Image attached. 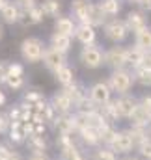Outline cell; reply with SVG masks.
Wrapping results in <instances>:
<instances>
[{"instance_id":"cell-1","label":"cell","mask_w":151,"mask_h":160,"mask_svg":"<svg viewBox=\"0 0 151 160\" xmlns=\"http://www.w3.org/2000/svg\"><path fill=\"white\" fill-rule=\"evenodd\" d=\"M21 54L28 63H38L43 56V41L39 38H26L21 43Z\"/></svg>"},{"instance_id":"cell-33","label":"cell","mask_w":151,"mask_h":160,"mask_svg":"<svg viewBox=\"0 0 151 160\" xmlns=\"http://www.w3.org/2000/svg\"><path fill=\"white\" fill-rule=\"evenodd\" d=\"M142 155L148 157V158H151V142H148V140L142 142Z\"/></svg>"},{"instance_id":"cell-4","label":"cell","mask_w":151,"mask_h":160,"mask_svg":"<svg viewBox=\"0 0 151 160\" xmlns=\"http://www.w3.org/2000/svg\"><path fill=\"white\" fill-rule=\"evenodd\" d=\"M80 62L86 67H90V69L99 67L103 63V52H101V48L95 47V45H86L82 48V52H80Z\"/></svg>"},{"instance_id":"cell-43","label":"cell","mask_w":151,"mask_h":160,"mask_svg":"<svg viewBox=\"0 0 151 160\" xmlns=\"http://www.w3.org/2000/svg\"><path fill=\"white\" fill-rule=\"evenodd\" d=\"M2 36H4V28H2V24H0V39H2Z\"/></svg>"},{"instance_id":"cell-25","label":"cell","mask_w":151,"mask_h":160,"mask_svg":"<svg viewBox=\"0 0 151 160\" xmlns=\"http://www.w3.org/2000/svg\"><path fill=\"white\" fill-rule=\"evenodd\" d=\"M131 119H133V123H134L136 127H144V125L151 119V116L144 110V108H142V106H138V104H136V106H134V110H133V114H131Z\"/></svg>"},{"instance_id":"cell-27","label":"cell","mask_w":151,"mask_h":160,"mask_svg":"<svg viewBox=\"0 0 151 160\" xmlns=\"http://www.w3.org/2000/svg\"><path fill=\"white\" fill-rule=\"evenodd\" d=\"M80 132H82V138H84V142H88V143H97L101 138H99V132L93 128V127H84V128H80Z\"/></svg>"},{"instance_id":"cell-12","label":"cell","mask_w":151,"mask_h":160,"mask_svg":"<svg viewBox=\"0 0 151 160\" xmlns=\"http://www.w3.org/2000/svg\"><path fill=\"white\" fill-rule=\"evenodd\" d=\"M110 143H112V149L117 151V153H129L131 147H133V140L127 132H119V134L116 132V136H114V140Z\"/></svg>"},{"instance_id":"cell-13","label":"cell","mask_w":151,"mask_h":160,"mask_svg":"<svg viewBox=\"0 0 151 160\" xmlns=\"http://www.w3.org/2000/svg\"><path fill=\"white\" fill-rule=\"evenodd\" d=\"M86 22L90 24V26H103L105 22H107V17L103 15V11L99 9V6L97 4H88V19H86Z\"/></svg>"},{"instance_id":"cell-2","label":"cell","mask_w":151,"mask_h":160,"mask_svg":"<svg viewBox=\"0 0 151 160\" xmlns=\"http://www.w3.org/2000/svg\"><path fill=\"white\" fill-rule=\"evenodd\" d=\"M131 86H133V77L127 73V71H123V69H116L112 75H110V91H117V93H121V95H125L129 89H131Z\"/></svg>"},{"instance_id":"cell-14","label":"cell","mask_w":151,"mask_h":160,"mask_svg":"<svg viewBox=\"0 0 151 160\" xmlns=\"http://www.w3.org/2000/svg\"><path fill=\"white\" fill-rule=\"evenodd\" d=\"M114 102H116V110H117V116L119 118H131V114H133V110L136 106L134 99L133 97H127V95H123L121 99H117Z\"/></svg>"},{"instance_id":"cell-31","label":"cell","mask_w":151,"mask_h":160,"mask_svg":"<svg viewBox=\"0 0 151 160\" xmlns=\"http://www.w3.org/2000/svg\"><path fill=\"white\" fill-rule=\"evenodd\" d=\"M6 84L9 86V88H13V89H19L21 86H23V77H8L6 75Z\"/></svg>"},{"instance_id":"cell-5","label":"cell","mask_w":151,"mask_h":160,"mask_svg":"<svg viewBox=\"0 0 151 160\" xmlns=\"http://www.w3.org/2000/svg\"><path fill=\"white\" fill-rule=\"evenodd\" d=\"M103 62H107L108 65H112L116 69H121L123 65H127V48L112 47L110 50H107L103 54Z\"/></svg>"},{"instance_id":"cell-26","label":"cell","mask_w":151,"mask_h":160,"mask_svg":"<svg viewBox=\"0 0 151 160\" xmlns=\"http://www.w3.org/2000/svg\"><path fill=\"white\" fill-rule=\"evenodd\" d=\"M62 93H65V95H67V97L71 99V102H78V101H80L82 97H84V95H82V91H80V88L76 86L75 82L67 84V86H65V89H64Z\"/></svg>"},{"instance_id":"cell-44","label":"cell","mask_w":151,"mask_h":160,"mask_svg":"<svg viewBox=\"0 0 151 160\" xmlns=\"http://www.w3.org/2000/svg\"><path fill=\"white\" fill-rule=\"evenodd\" d=\"M6 2H8V0H0V9H2V6H4Z\"/></svg>"},{"instance_id":"cell-11","label":"cell","mask_w":151,"mask_h":160,"mask_svg":"<svg viewBox=\"0 0 151 160\" xmlns=\"http://www.w3.org/2000/svg\"><path fill=\"white\" fill-rule=\"evenodd\" d=\"M75 30H76V24L73 22V19L69 17H64V15H58L56 21H54V32L56 34H62V36H75Z\"/></svg>"},{"instance_id":"cell-3","label":"cell","mask_w":151,"mask_h":160,"mask_svg":"<svg viewBox=\"0 0 151 160\" xmlns=\"http://www.w3.org/2000/svg\"><path fill=\"white\" fill-rule=\"evenodd\" d=\"M105 34L107 38L114 43H121L129 36V28L125 24V21H119V19H112L110 22H105Z\"/></svg>"},{"instance_id":"cell-9","label":"cell","mask_w":151,"mask_h":160,"mask_svg":"<svg viewBox=\"0 0 151 160\" xmlns=\"http://www.w3.org/2000/svg\"><path fill=\"white\" fill-rule=\"evenodd\" d=\"M43 19H45V15H43V11H41V8H39V4H38V6H34V8L23 11L19 22H21L23 26H34V24L43 22Z\"/></svg>"},{"instance_id":"cell-42","label":"cell","mask_w":151,"mask_h":160,"mask_svg":"<svg viewBox=\"0 0 151 160\" xmlns=\"http://www.w3.org/2000/svg\"><path fill=\"white\" fill-rule=\"evenodd\" d=\"M8 160H19V157H17V155H13V153H9V157H8Z\"/></svg>"},{"instance_id":"cell-29","label":"cell","mask_w":151,"mask_h":160,"mask_svg":"<svg viewBox=\"0 0 151 160\" xmlns=\"http://www.w3.org/2000/svg\"><path fill=\"white\" fill-rule=\"evenodd\" d=\"M136 80H138L142 86H151V69L136 67Z\"/></svg>"},{"instance_id":"cell-6","label":"cell","mask_w":151,"mask_h":160,"mask_svg":"<svg viewBox=\"0 0 151 160\" xmlns=\"http://www.w3.org/2000/svg\"><path fill=\"white\" fill-rule=\"evenodd\" d=\"M43 63L50 69V71H58L62 65H65V56L58 50H54L52 47L49 50H43V56H41Z\"/></svg>"},{"instance_id":"cell-45","label":"cell","mask_w":151,"mask_h":160,"mask_svg":"<svg viewBox=\"0 0 151 160\" xmlns=\"http://www.w3.org/2000/svg\"><path fill=\"white\" fill-rule=\"evenodd\" d=\"M131 2H138V0H131Z\"/></svg>"},{"instance_id":"cell-7","label":"cell","mask_w":151,"mask_h":160,"mask_svg":"<svg viewBox=\"0 0 151 160\" xmlns=\"http://www.w3.org/2000/svg\"><path fill=\"white\" fill-rule=\"evenodd\" d=\"M125 24L129 28V32H138L142 28L148 26V17L144 15V11H129L127 13V19H125Z\"/></svg>"},{"instance_id":"cell-36","label":"cell","mask_w":151,"mask_h":160,"mask_svg":"<svg viewBox=\"0 0 151 160\" xmlns=\"http://www.w3.org/2000/svg\"><path fill=\"white\" fill-rule=\"evenodd\" d=\"M140 106H142V108H144V110H146V112H148V114L151 116V97H144Z\"/></svg>"},{"instance_id":"cell-15","label":"cell","mask_w":151,"mask_h":160,"mask_svg":"<svg viewBox=\"0 0 151 160\" xmlns=\"http://www.w3.org/2000/svg\"><path fill=\"white\" fill-rule=\"evenodd\" d=\"M75 36L82 45H93L97 34H95V28L93 26H90V24H78L76 30H75Z\"/></svg>"},{"instance_id":"cell-35","label":"cell","mask_w":151,"mask_h":160,"mask_svg":"<svg viewBox=\"0 0 151 160\" xmlns=\"http://www.w3.org/2000/svg\"><path fill=\"white\" fill-rule=\"evenodd\" d=\"M140 67H144V69H151V50L144 54V60H142Z\"/></svg>"},{"instance_id":"cell-41","label":"cell","mask_w":151,"mask_h":160,"mask_svg":"<svg viewBox=\"0 0 151 160\" xmlns=\"http://www.w3.org/2000/svg\"><path fill=\"white\" fill-rule=\"evenodd\" d=\"M6 102V95H4V91H0V104H4Z\"/></svg>"},{"instance_id":"cell-30","label":"cell","mask_w":151,"mask_h":160,"mask_svg":"<svg viewBox=\"0 0 151 160\" xmlns=\"http://www.w3.org/2000/svg\"><path fill=\"white\" fill-rule=\"evenodd\" d=\"M23 65L21 63H9L6 65V75L8 77H23Z\"/></svg>"},{"instance_id":"cell-17","label":"cell","mask_w":151,"mask_h":160,"mask_svg":"<svg viewBox=\"0 0 151 160\" xmlns=\"http://www.w3.org/2000/svg\"><path fill=\"white\" fill-rule=\"evenodd\" d=\"M39 8L45 17H58L62 11V0H41Z\"/></svg>"},{"instance_id":"cell-20","label":"cell","mask_w":151,"mask_h":160,"mask_svg":"<svg viewBox=\"0 0 151 160\" xmlns=\"http://www.w3.org/2000/svg\"><path fill=\"white\" fill-rule=\"evenodd\" d=\"M97 6H99V9L103 11L105 17H114L121 9V2L119 0H101Z\"/></svg>"},{"instance_id":"cell-21","label":"cell","mask_w":151,"mask_h":160,"mask_svg":"<svg viewBox=\"0 0 151 160\" xmlns=\"http://www.w3.org/2000/svg\"><path fill=\"white\" fill-rule=\"evenodd\" d=\"M62 149H64V157L67 160H82V157L78 155V151L73 145V142L69 140V136H62Z\"/></svg>"},{"instance_id":"cell-19","label":"cell","mask_w":151,"mask_h":160,"mask_svg":"<svg viewBox=\"0 0 151 160\" xmlns=\"http://www.w3.org/2000/svg\"><path fill=\"white\" fill-rule=\"evenodd\" d=\"M136 47L144 52H149L151 50V28L146 26L142 30L136 32Z\"/></svg>"},{"instance_id":"cell-28","label":"cell","mask_w":151,"mask_h":160,"mask_svg":"<svg viewBox=\"0 0 151 160\" xmlns=\"http://www.w3.org/2000/svg\"><path fill=\"white\" fill-rule=\"evenodd\" d=\"M56 127H58V130L62 132V136H67V134L75 128L73 119H69V118H60V119H56Z\"/></svg>"},{"instance_id":"cell-10","label":"cell","mask_w":151,"mask_h":160,"mask_svg":"<svg viewBox=\"0 0 151 160\" xmlns=\"http://www.w3.org/2000/svg\"><path fill=\"white\" fill-rule=\"evenodd\" d=\"M21 9H19V6L15 4V2H6L4 6H2V9H0V17H2V21L4 22H8V24H13V22H19V19H21Z\"/></svg>"},{"instance_id":"cell-8","label":"cell","mask_w":151,"mask_h":160,"mask_svg":"<svg viewBox=\"0 0 151 160\" xmlns=\"http://www.w3.org/2000/svg\"><path fill=\"white\" fill-rule=\"evenodd\" d=\"M110 88L108 84H103V82H97L95 86H91L90 89V99L95 102V104H105L110 101Z\"/></svg>"},{"instance_id":"cell-39","label":"cell","mask_w":151,"mask_h":160,"mask_svg":"<svg viewBox=\"0 0 151 160\" xmlns=\"http://www.w3.org/2000/svg\"><path fill=\"white\" fill-rule=\"evenodd\" d=\"M30 160H47V157H45V155H43V153H34V155H32V157H30Z\"/></svg>"},{"instance_id":"cell-40","label":"cell","mask_w":151,"mask_h":160,"mask_svg":"<svg viewBox=\"0 0 151 160\" xmlns=\"http://www.w3.org/2000/svg\"><path fill=\"white\" fill-rule=\"evenodd\" d=\"M4 78H6V65L0 63V82H2Z\"/></svg>"},{"instance_id":"cell-37","label":"cell","mask_w":151,"mask_h":160,"mask_svg":"<svg viewBox=\"0 0 151 160\" xmlns=\"http://www.w3.org/2000/svg\"><path fill=\"white\" fill-rule=\"evenodd\" d=\"M136 4L142 8V11H151V0H138Z\"/></svg>"},{"instance_id":"cell-34","label":"cell","mask_w":151,"mask_h":160,"mask_svg":"<svg viewBox=\"0 0 151 160\" xmlns=\"http://www.w3.org/2000/svg\"><path fill=\"white\" fill-rule=\"evenodd\" d=\"M30 140H32V143L38 147L39 151H43V147H45V142L41 140V136H34V134H32V136H30Z\"/></svg>"},{"instance_id":"cell-16","label":"cell","mask_w":151,"mask_h":160,"mask_svg":"<svg viewBox=\"0 0 151 160\" xmlns=\"http://www.w3.org/2000/svg\"><path fill=\"white\" fill-rule=\"evenodd\" d=\"M88 0H73L71 2V13L73 17L80 21V24H88L86 19H88Z\"/></svg>"},{"instance_id":"cell-18","label":"cell","mask_w":151,"mask_h":160,"mask_svg":"<svg viewBox=\"0 0 151 160\" xmlns=\"http://www.w3.org/2000/svg\"><path fill=\"white\" fill-rule=\"evenodd\" d=\"M50 45H52V48L54 50H58V52H62V54H65L69 48H71V38H67V36H62V34H52L50 36Z\"/></svg>"},{"instance_id":"cell-23","label":"cell","mask_w":151,"mask_h":160,"mask_svg":"<svg viewBox=\"0 0 151 160\" xmlns=\"http://www.w3.org/2000/svg\"><path fill=\"white\" fill-rule=\"evenodd\" d=\"M144 50H140L138 47H131V48H127V63H131L134 69L136 67H140V63H142V60H144Z\"/></svg>"},{"instance_id":"cell-22","label":"cell","mask_w":151,"mask_h":160,"mask_svg":"<svg viewBox=\"0 0 151 160\" xmlns=\"http://www.w3.org/2000/svg\"><path fill=\"white\" fill-rule=\"evenodd\" d=\"M71 106H73V102H71V99H69L65 93L54 95V99H52V108H54V110H58V112H67Z\"/></svg>"},{"instance_id":"cell-24","label":"cell","mask_w":151,"mask_h":160,"mask_svg":"<svg viewBox=\"0 0 151 160\" xmlns=\"http://www.w3.org/2000/svg\"><path fill=\"white\" fill-rule=\"evenodd\" d=\"M56 73V78L60 84H64V86H67V84H71V82H75V71L69 67V65H62L58 71H54Z\"/></svg>"},{"instance_id":"cell-38","label":"cell","mask_w":151,"mask_h":160,"mask_svg":"<svg viewBox=\"0 0 151 160\" xmlns=\"http://www.w3.org/2000/svg\"><path fill=\"white\" fill-rule=\"evenodd\" d=\"M99 158L101 160H114V155L108 153V151H101V153H99Z\"/></svg>"},{"instance_id":"cell-32","label":"cell","mask_w":151,"mask_h":160,"mask_svg":"<svg viewBox=\"0 0 151 160\" xmlns=\"http://www.w3.org/2000/svg\"><path fill=\"white\" fill-rule=\"evenodd\" d=\"M15 4L19 6L21 11H26V9H30V8L38 6V0H15Z\"/></svg>"}]
</instances>
